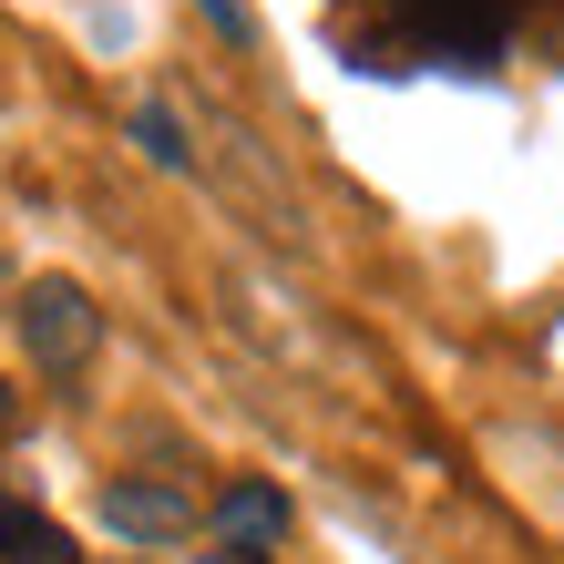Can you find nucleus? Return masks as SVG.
<instances>
[{
	"label": "nucleus",
	"mask_w": 564,
	"mask_h": 564,
	"mask_svg": "<svg viewBox=\"0 0 564 564\" xmlns=\"http://www.w3.org/2000/svg\"><path fill=\"white\" fill-rule=\"evenodd\" d=\"M195 11H206L226 42H257V11H247V0H195Z\"/></svg>",
	"instance_id": "7"
},
{
	"label": "nucleus",
	"mask_w": 564,
	"mask_h": 564,
	"mask_svg": "<svg viewBox=\"0 0 564 564\" xmlns=\"http://www.w3.org/2000/svg\"><path fill=\"white\" fill-rule=\"evenodd\" d=\"M278 534H288V492H278V482H257V473H247V482H226V492H216V544L268 554Z\"/></svg>",
	"instance_id": "4"
},
{
	"label": "nucleus",
	"mask_w": 564,
	"mask_h": 564,
	"mask_svg": "<svg viewBox=\"0 0 564 564\" xmlns=\"http://www.w3.org/2000/svg\"><path fill=\"white\" fill-rule=\"evenodd\" d=\"M0 564H83V554H73V534H62V523L0 503Z\"/></svg>",
	"instance_id": "5"
},
{
	"label": "nucleus",
	"mask_w": 564,
	"mask_h": 564,
	"mask_svg": "<svg viewBox=\"0 0 564 564\" xmlns=\"http://www.w3.org/2000/svg\"><path fill=\"white\" fill-rule=\"evenodd\" d=\"M11 431H21V401H11V380H0V442H11Z\"/></svg>",
	"instance_id": "9"
},
{
	"label": "nucleus",
	"mask_w": 564,
	"mask_h": 564,
	"mask_svg": "<svg viewBox=\"0 0 564 564\" xmlns=\"http://www.w3.org/2000/svg\"><path fill=\"white\" fill-rule=\"evenodd\" d=\"M195 564H268V554H247V544H216V554H195Z\"/></svg>",
	"instance_id": "8"
},
{
	"label": "nucleus",
	"mask_w": 564,
	"mask_h": 564,
	"mask_svg": "<svg viewBox=\"0 0 564 564\" xmlns=\"http://www.w3.org/2000/svg\"><path fill=\"white\" fill-rule=\"evenodd\" d=\"M104 523H113V534L123 544H175V534H195V503H185V492L175 482H104Z\"/></svg>",
	"instance_id": "3"
},
{
	"label": "nucleus",
	"mask_w": 564,
	"mask_h": 564,
	"mask_svg": "<svg viewBox=\"0 0 564 564\" xmlns=\"http://www.w3.org/2000/svg\"><path fill=\"white\" fill-rule=\"evenodd\" d=\"M21 349H31V370H52V380L93 370V349H104V308H93V288L83 278H31L21 288Z\"/></svg>",
	"instance_id": "1"
},
{
	"label": "nucleus",
	"mask_w": 564,
	"mask_h": 564,
	"mask_svg": "<svg viewBox=\"0 0 564 564\" xmlns=\"http://www.w3.org/2000/svg\"><path fill=\"white\" fill-rule=\"evenodd\" d=\"M134 144H144V154L164 164V175H185V164H195V144H185V123L164 113V104H144V113H134Z\"/></svg>",
	"instance_id": "6"
},
{
	"label": "nucleus",
	"mask_w": 564,
	"mask_h": 564,
	"mask_svg": "<svg viewBox=\"0 0 564 564\" xmlns=\"http://www.w3.org/2000/svg\"><path fill=\"white\" fill-rule=\"evenodd\" d=\"M411 21V42L452 73H492L503 62V31H513V0H390Z\"/></svg>",
	"instance_id": "2"
}]
</instances>
